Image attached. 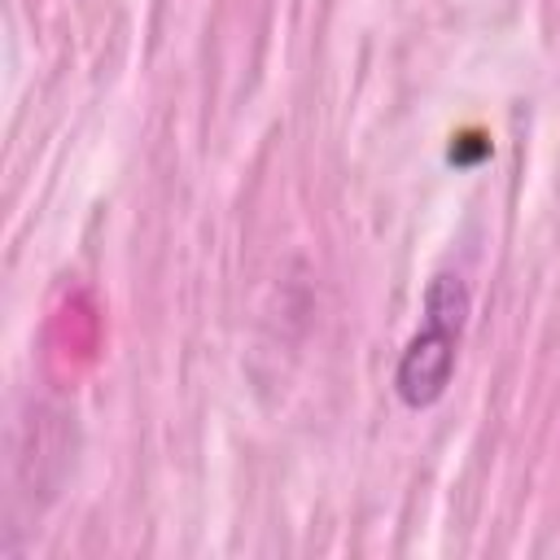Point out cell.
Returning <instances> with one entry per match:
<instances>
[{
    "instance_id": "obj_1",
    "label": "cell",
    "mask_w": 560,
    "mask_h": 560,
    "mask_svg": "<svg viewBox=\"0 0 560 560\" xmlns=\"http://www.w3.org/2000/svg\"><path fill=\"white\" fill-rule=\"evenodd\" d=\"M464 315H468V289L459 284V276H438L424 298V328L411 337L398 363V394L407 407H429L446 389Z\"/></svg>"
}]
</instances>
